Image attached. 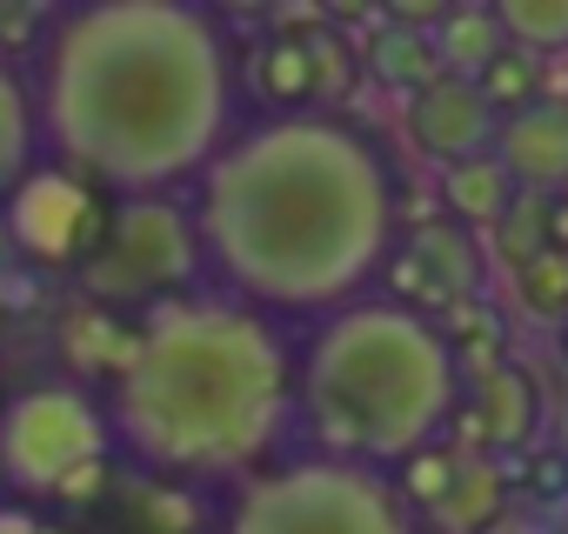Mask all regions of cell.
I'll list each match as a JSON object with an SVG mask.
<instances>
[{
  "mask_svg": "<svg viewBox=\"0 0 568 534\" xmlns=\"http://www.w3.org/2000/svg\"><path fill=\"white\" fill-rule=\"evenodd\" d=\"M194 227L221 295L267 321H328L368 301L388 267L402 194L362 121L315 107L254 114L194 181Z\"/></svg>",
  "mask_w": 568,
  "mask_h": 534,
  "instance_id": "obj_1",
  "label": "cell"
},
{
  "mask_svg": "<svg viewBox=\"0 0 568 534\" xmlns=\"http://www.w3.org/2000/svg\"><path fill=\"white\" fill-rule=\"evenodd\" d=\"M48 161L108 201H174L234 141V54L194 0L61 8L34 48Z\"/></svg>",
  "mask_w": 568,
  "mask_h": 534,
  "instance_id": "obj_2",
  "label": "cell"
},
{
  "mask_svg": "<svg viewBox=\"0 0 568 534\" xmlns=\"http://www.w3.org/2000/svg\"><path fill=\"white\" fill-rule=\"evenodd\" d=\"M101 401L114 448L148 474L247 481L295 428V348L247 301L194 288L134 321Z\"/></svg>",
  "mask_w": 568,
  "mask_h": 534,
  "instance_id": "obj_3",
  "label": "cell"
},
{
  "mask_svg": "<svg viewBox=\"0 0 568 534\" xmlns=\"http://www.w3.org/2000/svg\"><path fill=\"white\" fill-rule=\"evenodd\" d=\"M462 408V355L408 301H355L295 348V428L308 454L402 474L442 448Z\"/></svg>",
  "mask_w": 568,
  "mask_h": 534,
  "instance_id": "obj_4",
  "label": "cell"
},
{
  "mask_svg": "<svg viewBox=\"0 0 568 534\" xmlns=\"http://www.w3.org/2000/svg\"><path fill=\"white\" fill-rule=\"evenodd\" d=\"M214 534H422V527L395 474L328 454H295L247 474Z\"/></svg>",
  "mask_w": 568,
  "mask_h": 534,
  "instance_id": "obj_5",
  "label": "cell"
},
{
  "mask_svg": "<svg viewBox=\"0 0 568 534\" xmlns=\"http://www.w3.org/2000/svg\"><path fill=\"white\" fill-rule=\"evenodd\" d=\"M114 468V421L88 381H34L0 408V481L21 501L88 507Z\"/></svg>",
  "mask_w": 568,
  "mask_h": 534,
  "instance_id": "obj_6",
  "label": "cell"
},
{
  "mask_svg": "<svg viewBox=\"0 0 568 534\" xmlns=\"http://www.w3.org/2000/svg\"><path fill=\"white\" fill-rule=\"evenodd\" d=\"M207 275L201 254V227L194 207L181 201H114L108 234L94 247V260L81 267V288L94 308H128V301H174L194 295V281Z\"/></svg>",
  "mask_w": 568,
  "mask_h": 534,
  "instance_id": "obj_7",
  "label": "cell"
},
{
  "mask_svg": "<svg viewBox=\"0 0 568 534\" xmlns=\"http://www.w3.org/2000/svg\"><path fill=\"white\" fill-rule=\"evenodd\" d=\"M8 234H14V247L28 254V260H41V267H81L94 260V247H101V234H108V214H114V201L94 187V181H81L74 167H61V161H41L14 194H8Z\"/></svg>",
  "mask_w": 568,
  "mask_h": 534,
  "instance_id": "obj_8",
  "label": "cell"
},
{
  "mask_svg": "<svg viewBox=\"0 0 568 534\" xmlns=\"http://www.w3.org/2000/svg\"><path fill=\"white\" fill-rule=\"evenodd\" d=\"M402 127H408V141H415L428 161L462 167V161H475V154H495L501 114H495V101L481 94V81L442 74V81H428L415 101H402Z\"/></svg>",
  "mask_w": 568,
  "mask_h": 534,
  "instance_id": "obj_9",
  "label": "cell"
},
{
  "mask_svg": "<svg viewBox=\"0 0 568 534\" xmlns=\"http://www.w3.org/2000/svg\"><path fill=\"white\" fill-rule=\"evenodd\" d=\"M495 161L508 181L535 201H568V94H541L515 114H501Z\"/></svg>",
  "mask_w": 568,
  "mask_h": 534,
  "instance_id": "obj_10",
  "label": "cell"
},
{
  "mask_svg": "<svg viewBox=\"0 0 568 534\" xmlns=\"http://www.w3.org/2000/svg\"><path fill=\"white\" fill-rule=\"evenodd\" d=\"M48 161V141H41V107H34V81L28 68L0 48V207L8 194Z\"/></svg>",
  "mask_w": 568,
  "mask_h": 534,
  "instance_id": "obj_11",
  "label": "cell"
},
{
  "mask_svg": "<svg viewBox=\"0 0 568 534\" xmlns=\"http://www.w3.org/2000/svg\"><path fill=\"white\" fill-rule=\"evenodd\" d=\"M254 101L267 114H308L315 107V68H308V28H274L254 48Z\"/></svg>",
  "mask_w": 568,
  "mask_h": 534,
  "instance_id": "obj_12",
  "label": "cell"
},
{
  "mask_svg": "<svg viewBox=\"0 0 568 534\" xmlns=\"http://www.w3.org/2000/svg\"><path fill=\"white\" fill-rule=\"evenodd\" d=\"M515 201H521V187L508 181V167H501L495 154H475V161H462V167H442V207H448V220L468 227V234H495Z\"/></svg>",
  "mask_w": 568,
  "mask_h": 534,
  "instance_id": "obj_13",
  "label": "cell"
},
{
  "mask_svg": "<svg viewBox=\"0 0 568 534\" xmlns=\"http://www.w3.org/2000/svg\"><path fill=\"white\" fill-rule=\"evenodd\" d=\"M362 74H375L382 88H395L402 101H415L428 81H442L435 34H428V28H408V21H382L375 41L362 48Z\"/></svg>",
  "mask_w": 568,
  "mask_h": 534,
  "instance_id": "obj_14",
  "label": "cell"
},
{
  "mask_svg": "<svg viewBox=\"0 0 568 534\" xmlns=\"http://www.w3.org/2000/svg\"><path fill=\"white\" fill-rule=\"evenodd\" d=\"M428 34H435L442 74H462V81H481L508 54V34H501V14L495 8H442V21Z\"/></svg>",
  "mask_w": 568,
  "mask_h": 534,
  "instance_id": "obj_15",
  "label": "cell"
},
{
  "mask_svg": "<svg viewBox=\"0 0 568 534\" xmlns=\"http://www.w3.org/2000/svg\"><path fill=\"white\" fill-rule=\"evenodd\" d=\"M408 260L422 267V281H435L442 295H468L481 281V254H475V234L455 227V220H428L408 234Z\"/></svg>",
  "mask_w": 568,
  "mask_h": 534,
  "instance_id": "obj_16",
  "label": "cell"
},
{
  "mask_svg": "<svg viewBox=\"0 0 568 534\" xmlns=\"http://www.w3.org/2000/svg\"><path fill=\"white\" fill-rule=\"evenodd\" d=\"M475 408H481V434H488L495 448H515V441H528V434H535V388H528L515 368L481 374Z\"/></svg>",
  "mask_w": 568,
  "mask_h": 534,
  "instance_id": "obj_17",
  "label": "cell"
},
{
  "mask_svg": "<svg viewBox=\"0 0 568 534\" xmlns=\"http://www.w3.org/2000/svg\"><path fill=\"white\" fill-rule=\"evenodd\" d=\"M501 34L528 61H561L568 54V0H501Z\"/></svg>",
  "mask_w": 568,
  "mask_h": 534,
  "instance_id": "obj_18",
  "label": "cell"
},
{
  "mask_svg": "<svg viewBox=\"0 0 568 534\" xmlns=\"http://www.w3.org/2000/svg\"><path fill=\"white\" fill-rule=\"evenodd\" d=\"M308 68H315V114H348V94L362 81V54L328 21L308 28Z\"/></svg>",
  "mask_w": 568,
  "mask_h": 534,
  "instance_id": "obj_19",
  "label": "cell"
},
{
  "mask_svg": "<svg viewBox=\"0 0 568 534\" xmlns=\"http://www.w3.org/2000/svg\"><path fill=\"white\" fill-rule=\"evenodd\" d=\"M495 247H501V260L515 267V275H521V267H528L535 254H548V247H555V227H548V201L521 194V201L501 214V227H495Z\"/></svg>",
  "mask_w": 568,
  "mask_h": 534,
  "instance_id": "obj_20",
  "label": "cell"
},
{
  "mask_svg": "<svg viewBox=\"0 0 568 534\" xmlns=\"http://www.w3.org/2000/svg\"><path fill=\"white\" fill-rule=\"evenodd\" d=\"M515 295H521V308H528V315H541V321L568 315V247L535 254L521 275H515Z\"/></svg>",
  "mask_w": 568,
  "mask_h": 534,
  "instance_id": "obj_21",
  "label": "cell"
},
{
  "mask_svg": "<svg viewBox=\"0 0 568 534\" xmlns=\"http://www.w3.org/2000/svg\"><path fill=\"white\" fill-rule=\"evenodd\" d=\"M481 94L495 101V114H515V107H528V101L548 94V74H541V61H528V54L508 48V54L481 74Z\"/></svg>",
  "mask_w": 568,
  "mask_h": 534,
  "instance_id": "obj_22",
  "label": "cell"
},
{
  "mask_svg": "<svg viewBox=\"0 0 568 534\" xmlns=\"http://www.w3.org/2000/svg\"><path fill=\"white\" fill-rule=\"evenodd\" d=\"M455 474H462V468H455V454H448V448H428V454H415L395 481H402V494H408L415 507H442V501H448V487H455Z\"/></svg>",
  "mask_w": 568,
  "mask_h": 534,
  "instance_id": "obj_23",
  "label": "cell"
},
{
  "mask_svg": "<svg viewBox=\"0 0 568 534\" xmlns=\"http://www.w3.org/2000/svg\"><path fill=\"white\" fill-rule=\"evenodd\" d=\"M488 507H495V474H481V468L468 474V468H462V474H455V487H448V501H442V514H455L462 527H475Z\"/></svg>",
  "mask_w": 568,
  "mask_h": 534,
  "instance_id": "obj_24",
  "label": "cell"
},
{
  "mask_svg": "<svg viewBox=\"0 0 568 534\" xmlns=\"http://www.w3.org/2000/svg\"><path fill=\"white\" fill-rule=\"evenodd\" d=\"M0 534H61L48 514H34L28 501H0Z\"/></svg>",
  "mask_w": 568,
  "mask_h": 534,
  "instance_id": "obj_25",
  "label": "cell"
}]
</instances>
